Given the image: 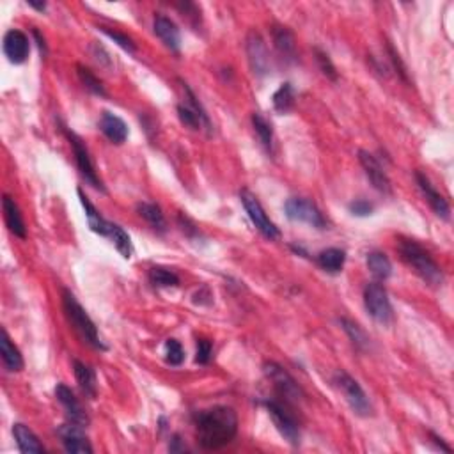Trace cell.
Returning <instances> with one entry per match:
<instances>
[{
	"mask_svg": "<svg viewBox=\"0 0 454 454\" xmlns=\"http://www.w3.org/2000/svg\"><path fill=\"white\" fill-rule=\"evenodd\" d=\"M238 415L231 407H213L196 415L197 442L203 449L217 450L234 440Z\"/></svg>",
	"mask_w": 454,
	"mask_h": 454,
	"instance_id": "obj_1",
	"label": "cell"
},
{
	"mask_svg": "<svg viewBox=\"0 0 454 454\" xmlns=\"http://www.w3.org/2000/svg\"><path fill=\"white\" fill-rule=\"evenodd\" d=\"M398 251H400L401 258L408 266L414 268V272L421 277L424 282L431 284V286H440L443 282V273L440 266L436 265L435 259L429 256L426 249H422L417 241L407 240V238H400L398 241Z\"/></svg>",
	"mask_w": 454,
	"mask_h": 454,
	"instance_id": "obj_2",
	"label": "cell"
},
{
	"mask_svg": "<svg viewBox=\"0 0 454 454\" xmlns=\"http://www.w3.org/2000/svg\"><path fill=\"white\" fill-rule=\"evenodd\" d=\"M62 307H64L66 318H68L69 325L75 328V332H77L88 345H91L92 348L105 352L107 345L102 341V337H100L95 321L85 313L84 307L80 306V301L75 298V294L69 289H62Z\"/></svg>",
	"mask_w": 454,
	"mask_h": 454,
	"instance_id": "obj_3",
	"label": "cell"
},
{
	"mask_svg": "<svg viewBox=\"0 0 454 454\" xmlns=\"http://www.w3.org/2000/svg\"><path fill=\"white\" fill-rule=\"evenodd\" d=\"M334 383L337 386V389L341 390V394L345 396V400L348 401L350 408L355 412L360 417H369L373 415V405H371L369 398L366 396L362 387L359 386L355 378L350 376L346 371H337L334 374Z\"/></svg>",
	"mask_w": 454,
	"mask_h": 454,
	"instance_id": "obj_4",
	"label": "cell"
},
{
	"mask_svg": "<svg viewBox=\"0 0 454 454\" xmlns=\"http://www.w3.org/2000/svg\"><path fill=\"white\" fill-rule=\"evenodd\" d=\"M364 306H366L367 314L378 323L387 325L393 321V306H390L389 294L382 284L369 282L364 287Z\"/></svg>",
	"mask_w": 454,
	"mask_h": 454,
	"instance_id": "obj_5",
	"label": "cell"
},
{
	"mask_svg": "<svg viewBox=\"0 0 454 454\" xmlns=\"http://www.w3.org/2000/svg\"><path fill=\"white\" fill-rule=\"evenodd\" d=\"M263 371H265L266 378L272 382L279 398H282L286 403H298L304 398V390L300 389V386L294 382V378L282 366H279L277 362H266L263 366Z\"/></svg>",
	"mask_w": 454,
	"mask_h": 454,
	"instance_id": "obj_6",
	"label": "cell"
},
{
	"mask_svg": "<svg viewBox=\"0 0 454 454\" xmlns=\"http://www.w3.org/2000/svg\"><path fill=\"white\" fill-rule=\"evenodd\" d=\"M265 407L268 410V415L272 417L273 424H275L277 431L284 436L289 443L298 446L300 443V426L298 421L294 419V415L291 414V410L287 408L286 401H277V400H266Z\"/></svg>",
	"mask_w": 454,
	"mask_h": 454,
	"instance_id": "obj_7",
	"label": "cell"
},
{
	"mask_svg": "<svg viewBox=\"0 0 454 454\" xmlns=\"http://www.w3.org/2000/svg\"><path fill=\"white\" fill-rule=\"evenodd\" d=\"M284 211H286V217L293 222H304V224L313 225L316 229H327L328 227L327 218L323 217L320 208L311 203L309 199H304V197L287 199L284 204Z\"/></svg>",
	"mask_w": 454,
	"mask_h": 454,
	"instance_id": "obj_8",
	"label": "cell"
},
{
	"mask_svg": "<svg viewBox=\"0 0 454 454\" xmlns=\"http://www.w3.org/2000/svg\"><path fill=\"white\" fill-rule=\"evenodd\" d=\"M240 199L256 229H258L263 237L268 238V240H279L280 238L279 227L270 220L266 211L263 210L261 203L258 201V197H256L252 192H249V190H241Z\"/></svg>",
	"mask_w": 454,
	"mask_h": 454,
	"instance_id": "obj_9",
	"label": "cell"
},
{
	"mask_svg": "<svg viewBox=\"0 0 454 454\" xmlns=\"http://www.w3.org/2000/svg\"><path fill=\"white\" fill-rule=\"evenodd\" d=\"M64 133L73 148V155H75L77 167H78V171H80L82 178H84L85 181L92 186V189H96V190H100V192L105 193L107 192L105 186H103L102 179L98 178V174H96V169H95V164H92V160H91V155H89L88 148H85V144L82 142V138L78 137L77 133L69 131L68 128H64Z\"/></svg>",
	"mask_w": 454,
	"mask_h": 454,
	"instance_id": "obj_10",
	"label": "cell"
},
{
	"mask_svg": "<svg viewBox=\"0 0 454 454\" xmlns=\"http://www.w3.org/2000/svg\"><path fill=\"white\" fill-rule=\"evenodd\" d=\"M181 85L186 95V105H178L179 121H181L185 126H189L190 130H201V128L204 126V130H206L208 133H211L213 128H211V121L210 117H208L206 110L203 109V105L199 103L197 96L193 95L192 89H190L185 82H181Z\"/></svg>",
	"mask_w": 454,
	"mask_h": 454,
	"instance_id": "obj_11",
	"label": "cell"
},
{
	"mask_svg": "<svg viewBox=\"0 0 454 454\" xmlns=\"http://www.w3.org/2000/svg\"><path fill=\"white\" fill-rule=\"evenodd\" d=\"M61 442L68 453L73 454H92V446L89 443L88 436L84 433V426L77 424V422H69V424H62L57 429Z\"/></svg>",
	"mask_w": 454,
	"mask_h": 454,
	"instance_id": "obj_12",
	"label": "cell"
},
{
	"mask_svg": "<svg viewBox=\"0 0 454 454\" xmlns=\"http://www.w3.org/2000/svg\"><path fill=\"white\" fill-rule=\"evenodd\" d=\"M359 160H360V165L364 167L366 176L369 178V181L373 183L374 189H376L378 192L387 193V196H389V193L393 192V186H390L389 176L386 174V171H383V167L380 165V162H378L371 153L364 151V149H360L359 151Z\"/></svg>",
	"mask_w": 454,
	"mask_h": 454,
	"instance_id": "obj_13",
	"label": "cell"
},
{
	"mask_svg": "<svg viewBox=\"0 0 454 454\" xmlns=\"http://www.w3.org/2000/svg\"><path fill=\"white\" fill-rule=\"evenodd\" d=\"M247 55L249 64H251L252 71L258 77H263V75H266L270 71V57L266 44L263 41V37L258 32H254V30L247 37Z\"/></svg>",
	"mask_w": 454,
	"mask_h": 454,
	"instance_id": "obj_14",
	"label": "cell"
},
{
	"mask_svg": "<svg viewBox=\"0 0 454 454\" xmlns=\"http://www.w3.org/2000/svg\"><path fill=\"white\" fill-rule=\"evenodd\" d=\"M30 41L22 30L11 29L4 36V54L11 64H23L29 57Z\"/></svg>",
	"mask_w": 454,
	"mask_h": 454,
	"instance_id": "obj_15",
	"label": "cell"
},
{
	"mask_svg": "<svg viewBox=\"0 0 454 454\" xmlns=\"http://www.w3.org/2000/svg\"><path fill=\"white\" fill-rule=\"evenodd\" d=\"M55 396H57L59 403L64 407L69 421L77 422V424H80V426L89 424L88 414H85V410L82 408L80 401L75 398V394H73V390L69 389L68 386H64V383H59V386L55 387Z\"/></svg>",
	"mask_w": 454,
	"mask_h": 454,
	"instance_id": "obj_16",
	"label": "cell"
},
{
	"mask_svg": "<svg viewBox=\"0 0 454 454\" xmlns=\"http://www.w3.org/2000/svg\"><path fill=\"white\" fill-rule=\"evenodd\" d=\"M415 181H417L421 192L424 193L426 201H428V204L431 206V210L435 211L440 218L447 220L450 215V206H449V203L446 201V197H443L442 193H440L438 190L431 185V181H429V179L426 178L422 172H415Z\"/></svg>",
	"mask_w": 454,
	"mask_h": 454,
	"instance_id": "obj_17",
	"label": "cell"
},
{
	"mask_svg": "<svg viewBox=\"0 0 454 454\" xmlns=\"http://www.w3.org/2000/svg\"><path fill=\"white\" fill-rule=\"evenodd\" d=\"M155 34L162 40V43L169 48L171 52L178 54L179 47H181V36H179V29L171 18L164 15L155 16Z\"/></svg>",
	"mask_w": 454,
	"mask_h": 454,
	"instance_id": "obj_18",
	"label": "cell"
},
{
	"mask_svg": "<svg viewBox=\"0 0 454 454\" xmlns=\"http://www.w3.org/2000/svg\"><path fill=\"white\" fill-rule=\"evenodd\" d=\"M100 130L103 131L107 138L114 144H123L128 138V126L121 117H117L112 112H103L100 117Z\"/></svg>",
	"mask_w": 454,
	"mask_h": 454,
	"instance_id": "obj_19",
	"label": "cell"
},
{
	"mask_svg": "<svg viewBox=\"0 0 454 454\" xmlns=\"http://www.w3.org/2000/svg\"><path fill=\"white\" fill-rule=\"evenodd\" d=\"M2 210H4V220L6 225H8V229L11 231L15 237L18 238H27V227L25 222H23L22 213H20L18 204L15 203V199H11L9 196H4L2 199Z\"/></svg>",
	"mask_w": 454,
	"mask_h": 454,
	"instance_id": "obj_20",
	"label": "cell"
},
{
	"mask_svg": "<svg viewBox=\"0 0 454 454\" xmlns=\"http://www.w3.org/2000/svg\"><path fill=\"white\" fill-rule=\"evenodd\" d=\"M0 353H2V362L9 373H18L23 369V357L20 350L16 348L15 342L11 341L9 334L2 330V339H0Z\"/></svg>",
	"mask_w": 454,
	"mask_h": 454,
	"instance_id": "obj_21",
	"label": "cell"
},
{
	"mask_svg": "<svg viewBox=\"0 0 454 454\" xmlns=\"http://www.w3.org/2000/svg\"><path fill=\"white\" fill-rule=\"evenodd\" d=\"M73 371H75V378H77L78 387L82 393L88 398L95 400L98 394V382H96V374L88 364L80 362V360H73Z\"/></svg>",
	"mask_w": 454,
	"mask_h": 454,
	"instance_id": "obj_22",
	"label": "cell"
},
{
	"mask_svg": "<svg viewBox=\"0 0 454 454\" xmlns=\"http://www.w3.org/2000/svg\"><path fill=\"white\" fill-rule=\"evenodd\" d=\"M77 193H78V197H80V203H82V206H84V210H85V217H88V222H89V227H91V231H92V233L100 234V237L107 238V234H109V229H110V224H112V222L105 220V218L102 217V213H100V211L96 210L95 204H92L91 201H89L88 197L84 196V192H82L80 189L77 190Z\"/></svg>",
	"mask_w": 454,
	"mask_h": 454,
	"instance_id": "obj_23",
	"label": "cell"
},
{
	"mask_svg": "<svg viewBox=\"0 0 454 454\" xmlns=\"http://www.w3.org/2000/svg\"><path fill=\"white\" fill-rule=\"evenodd\" d=\"M272 37L273 44L279 50V54L286 59H294L297 57V40H294V34L291 32L287 27L282 25H273L272 29Z\"/></svg>",
	"mask_w": 454,
	"mask_h": 454,
	"instance_id": "obj_24",
	"label": "cell"
},
{
	"mask_svg": "<svg viewBox=\"0 0 454 454\" xmlns=\"http://www.w3.org/2000/svg\"><path fill=\"white\" fill-rule=\"evenodd\" d=\"M13 435H15L16 446L22 453H44V447L41 446L40 438L27 428L25 424L13 426Z\"/></svg>",
	"mask_w": 454,
	"mask_h": 454,
	"instance_id": "obj_25",
	"label": "cell"
},
{
	"mask_svg": "<svg viewBox=\"0 0 454 454\" xmlns=\"http://www.w3.org/2000/svg\"><path fill=\"white\" fill-rule=\"evenodd\" d=\"M346 261V252L342 249H325L320 254L316 256V263L320 265L321 270H325L327 273H339L345 266Z\"/></svg>",
	"mask_w": 454,
	"mask_h": 454,
	"instance_id": "obj_26",
	"label": "cell"
},
{
	"mask_svg": "<svg viewBox=\"0 0 454 454\" xmlns=\"http://www.w3.org/2000/svg\"><path fill=\"white\" fill-rule=\"evenodd\" d=\"M367 268L378 280H387L393 275V263L383 252H369L367 254Z\"/></svg>",
	"mask_w": 454,
	"mask_h": 454,
	"instance_id": "obj_27",
	"label": "cell"
},
{
	"mask_svg": "<svg viewBox=\"0 0 454 454\" xmlns=\"http://www.w3.org/2000/svg\"><path fill=\"white\" fill-rule=\"evenodd\" d=\"M339 323H341L342 330L346 332V335L350 337L352 345L355 346L359 352H366V350L369 348V337H367V334L362 330V327H360V325H357L355 321L348 320V318H341V320H339Z\"/></svg>",
	"mask_w": 454,
	"mask_h": 454,
	"instance_id": "obj_28",
	"label": "cell"
},
{
	"mask_svg": "<svg viewBox=\"0 0 454 454\" xmlns=\"http://www.w3.org/2000/svg\"><path fill=\"white\" fill-rule=\"evenodd\" d=\"M137 213L141 215L153 229L165 231V225L167 224H165V217L164 213H162L160 206H157V204L153 203H141L137 204Z\"/></svg>",
	"mask_w": 454,
	"mask_h": 454,
	"instance_id": "obj_29",
	"label": "cell"
},
{
	"mask_svg": "<svg viewBox=\"0 0 454 454\" xmlns=\"http://www.w3.org/2000/svg\"><path fill=\"white\" fill-rule=\"evenodd\" d=\"M107 238L109 240H112V244L116 245L117 251L121 252V256H123L124 259H130L131 256H133V245H131V240L130 237H128L126 231L121 227V225L117 224H110V229H109V234H107Z\"/></svg>",
	"mask_w": 454,
	"mask_h": 454,
	"instance_id": "obj_30",
	"label": "cell"
},
{
	"mask_svg": "<svg viewBox=\"0 0 454 454\" xmlns=\"http://www.w3.org/2000/svg\"><path fill=\"white\" fill-rule=\"evenodd\" d=\"M294 105V89L289 82L280 85L273 95V109L280 114H286L293 109Z\"/></svg>",
	"mask_w": 454,
	"mask_h": 454,
	"instance_id": "obj_31",
	"label": "cell"
},
{
	"mask_svg": "<svg viewBox=\"0 0 454 454\" xmlns=\"http://www.w3.org/2000/svg\"><path fill=\"white\" fill-rule=\"evenodd\" d=\"M252 126H254L256 133H258L259 141H261L263 148L266 149V151H272L273 148V130H272V124L268 123V121L265 119V117L261 116V114L254 112L252 114Z\"/></svg>",
	"mask_w": 454,
	"mask_h": 454,
	"instance_id": "obj_32",
	"label": "cell"
},
{
	"mask_svg": "<svg viewBox=\"0 0 454 454\" xmlns=\"http://www.w3.org/2000/svg\"><path fill=\"white\" fill-rule=\"evenodd\" d=\"M77 73L78 78H80V82L84 84V88L88 89V91H91L92 95L96 96H107L105 85H103V82L96 77L91 69L85 68L84 64H77Z\"/></svg>",
	"mask_w": 454,
	"mask_h": 454,
	"instance_id": "obj_33",
	"label": "cell"
},
{
	"mask_svg": "<svg viewBox=\"0 0 454 454\" xmlns=\"http://www.w3.org/2000/svg\"><path fill=\"white\" fill-rule=\"evenodd\" d=\"M149 280L157 287H174L179 284V277L174 272L162 266H153L149 270Z\"/></svg>",
	"mask_w": 454,
	"mask_h": 454,
	"instance_id": "obj_34",
	"label": "cell"
},
{
	"mask_svg": "<svg viewBox=\"0 0 454 454\" xmlns=\"http://www.w3.org/2000/svg\"><path fill=\"white\" fill-rule=\"evenodd\" d=\"M165 360H167L171 366H181L183 360H185L183 346L179 345L176 339H169V341L165 342Z\"/></svg>",
	"mask_w": 454,
	"mask_h": 454,
	"instance_id": "obj_35",
	"label": "cell"
},
{
	"mask_svg": "<svg viewBox=\"0 0 454 454\" xmlns=\"http://www.w3.org/2000/svg\"><path fill=\"white\" fill-rule=\"evenodd\" d=\"M100 30H102L105 36H109L110 40H114V43L119 44V47L123 48V50H126L128 54H135V52H137V47H135V43L126 36V34L117 32V30L109 29V27H100Z\"/></svg>",
	"mask_w": 454,
	"mask_h": 454,
	"instance_id": "obj_36",
	"label": "cell"
},
{
	"mask_svg": "<svg viewBox=\"0 0 454 454\" xmlns=\"http://www.w3.org/2000/svg\"><path fill=\"white\" fill-rule=\"evenodd\" d=\"M314 54H316V61H318V64H320V69H321V73H323L325 77L330 78L332 82L337 80V71H335V66L332 64L330 57H328V55L325 54V52L318 50V48L314 50Z\"/></svg>",
	"mask_w": 454,
	"mask_h": 454,
	"instance_id": "obj_37",
	"label": "cell"
},
{
	"mask_svg": "<svg viewBox=\"0 0 454 454\" xmlns=\"http://www.w3.org/2000/svg\"><path fill=\"white\" fill-rule=\"evenodd\" d=\"M348 208H350V213L355 215V217H369L374 210L373 204L367 203V201H364V199L353 201Z\"/></svg>",
	"mask_w": 454,
	"mask_h": 454,
	"instance_id": "obj_38",
	"label": "cell"
},
{
	"mask_svg": "<svg viewBox=\"0 0 454 454\" xmlns=\"http://www.w3.org/2000/svg\"><path fill=\"white\" fill-rule=\"evenodd\" d=\"M211 359V342L206 339H197V352H196V362L197 364H208Z\"/></svg>",
	"mask_w": 454,
	"mask_h": 454,
	"instance_id": "obj_39",
	"label": "cell"
},
{
	"mask_svg": "<svg viewBox=\"0 0 454 454\" xmlns=\"http://www.w3.org/2000/svg\"><path fill=\"white\" fill-rule=\"evenodd\" d=\"M387 52H389V55H390V61H393V66H394V69H396L398 73H400V77L403 78L405 82L408 80L407 78V68H405V64H403V61H401V57H400V54H398L396 50H394L393 48V44L390 43H387Z\"/></svg>",
	"mask_w": 454,
	"mask_h": 454,
	"instance_id": "obj_40",
	"label": "cell"
},
{
	"mask_svg": "<svg viewBox=\"0 0 454 454\" xmlns=\"http://www.w3.org/2000/svg\"><path fill=\"white\" fill-rule=\"evenodd\" d=\"M429 438H431V440H433V442H435V443H436V446H438V447H440V450H447V453H449V450H450V446H447V443H446V442H443V440H442V438H440V436H438V435H435V433H431V431H429Z\"/></svg>",
	"mask_w": 454,
	"mask_h": 454,
	"instance_id": "obj_41",
	"label": "cell"
},
{
	"mask_svg": "<svg viewBox=\"0 0 454 454\" xmlns=\"http://www.w3.org/2000/svg\"><path fill=\"white\" fill-rule=\"evenodd\" d=\"M32 34H34V37H36V41H37V47H40V50L43 52V54H47V43H44V37L41 36L40 32H37L36 29L32 30Z\"/></svg>",
	"mask_w": 454,
	"mask_h": 454,
	"instance_id": "obj_42",
	"label": "cell"
},
{
	"mask_svg": "<svg viewBox=\"0 0 454 454\" xmlns=\"http://www.w3.org/2000/svg\"><path fill=\"white\" fill-rule=\"evenodd\" d=\"M169 449H171L172 453H176V450H185V447L179 446V435H174V438H172V443L169 446Z\"/></svg>",
	"mask_w": 454,
	"mask_h": 454,
	"instance_id": "obj_43",
	"label": "cell"
},
{
	"mask_svg": "<svg viewBox=\"0 0 454 454\" xmlns=\"http://www.w3.org/2000/svg\"><path fill=\"white\" fill-rule=\"evenodd\" d=\"M27 4H29L30 8L37 9V11H44V9H47V4H44V2H34V0H27Z\"/></svg>",
	"mask_w": 454,
	"mask_h": 454,
	"instance_id": "obj_44",
	"label": "cell"
}]
</instances>
